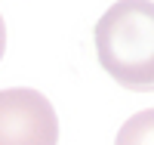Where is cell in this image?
I'll use <instances>...</instances> for the list:
<instances>
[{
	"label": "cell",
	"instance_id": "1",
	"mask_svg": "<svg viewBox=\"0 0 154 145\" xmlns=\"http://www.w3.org/2000/svg\"><path fill=\"white\" fill-rule=\"evenodd\" d=\"M99 65L133 93L154 90V0H117L93 31Z\"/></svg>",
	"mask_w": 154,
	"mask_h": 145
},
{
	"label": "cell",
	"instance_id": "2",
	"mask_svg": "<svg viewBox=\"0 0 154 145\" xmlns=\"http://www.w3.org/2000/svg\"><path fill=\"white\" fill-rule=\"evenodd\" d=\"M59 117L49 99L28 87L0 90V145H56Z\"/></svg>",
	"mask_w": 154,
	"mask_h": 145
},
{
	"label": "cell",
	"instance_id": "3",
	"mask_svg": "<svg viewBox=\"0 0 154 145\" xmlns=\"http://www.w3.org/2000/svg\"><path fill=\"white\" fill-rule=\"evenodd\" d=\"M114 145H154V108L133 114L120 130Z\"/></svg>",
	"mask_w": 154,
	"mask_h": 145
},
{
	"label": "cell",
	"instance_id": "4",
	"mask_svg": "<svg viewBox=\"0 0 154 145\" xmlns=\"http://www.w3.org/2000/svg\"><path fill=\"white\" fill-rule=\"evenodd\" d=\"M6 52V25H3V16H0V59Z\"/></svg>",
	"mask_w": 154,
	"mask_h": 145
}]
</instances>
